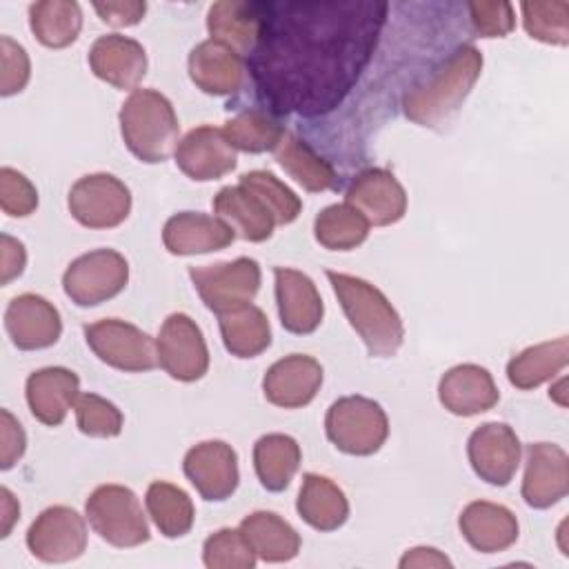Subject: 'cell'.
<instances>
[{
  "label": "cell",
  "instance_id": "6da1fadb",
  "mask_svg": "<svg viewBox=\"0 0 569 569\" xmlns=\"http://www.w3.org/2000/svg\"><path fill=\"white\" fill-rule=\"evenodd\" d=\"M387 2L267 4L249 56L258 93L271 111L322 116L336 109L371 60Z\"/></svg>",
  "mask_w": 569,
  "mask_h": 569
},
{
  "label": "cell",
  "instance_id": "7a4b0ae2",
  "mask_svg": "<svg viewBox=\"0 0 569 569\" xmlns=\"http://www.w3.org/2000/svg\"><path fill=\"white\" fill-rule=\"evenodd\" d=\"M482 71V53L473 44H460L422 82L402 96V113L420 127H440L465 102Z\"/></svg>",
  "mask_w": 569,
  "mask_h": 569
},
{
  "label": "cell",
  "instance_id": "3957f363",
  "mask_svg": "<svg viewBox=\"0 0 569 569\" xmlns=\"http://www.w3.org/2000/svg\"><path fill=\"white\" fill-rule=\"evenodd\" d=\"M327 278L349 325L362 338L369 356H396L405 338V327L389 298L376 284L358 276L327 271Z\"/></svg>",
  "mask_w": 569,
  "mask_h": 569
},
{
  "label": "cell",
  "instance_id": "277c9868",
  "mask_svg": "<svg viewBox=\"0 0 569 569\" xmlns=\"http://www.w3.org/2000/svg\"><path fill=\"white\" fill-rule=\"evenodd\" d=\"M120 133L127 149L142 162H164L178 147V116L167 96L156 89H136L122 102Z\"/></svg>",
  "mask_w": 569,
  "mask_h": 569
},
{
  "label": "cell",
  "instance_id": "5b68a950",
  "mask_svg": "<svg viewBox=\"0 0 569 569\" xmlns=\"http://www.w3.org/2000/svg\"><path fill=\"white\" fill-rule=\"evenodd\" d=\"M325 431L342 453L371 456L385 445L389 436V420L376 400L365 396H345L329 407L325 416Z\"/></svg>",
  "mask_w": 569,
  "mask_h": 569
},
{
  "label": "cell",
  "instance_id": "8992f818",
  "mask_svg": "<svg viewBox=\"0 0 569 569\" xmlns=\"http://www.w3.org/2000/svg\"><path fill=\"white\" fill-rule=\"evenodd\" d=\"M84 513L93 531L113 547L129 549L149 540V525L142 505L129 487H96L87 498Z\"/></svg>",
  "mask_w": 569,
  "mask_h": 569
},
{
  "label": "cell",
  "instance_id": "52a82bcc",
  "mask_svg": "<svg viewBox=\"0 0 569 569\" xmlns=\"http://www.w3.org/2000/svg\"><path fill=\"white\" fill-rule=\"evenodd\" d=\"M129 282V262L116 249H96L71 260L62 289L78 307H96L116 298Z\"/></svg>",
  "mask_w": 569,
  "mask_h": 569
},
{
  "label": "cell",
  "instance_id": "ba28073f",
  "mask_svg": "<svg viewBox=\"0 0 569 569\" xmlns=\"http://www.w3.org/2000/svg\"><path fill=\"white\" fill-rule=\"evenodd\" d=\"M189 278L207 309L220 316L251 305L260 289V264L242 256L229 262L191 267Z\"/></svg>",
  "mask_w": 569,
  "mask_h": 569
},
{
  "label": "cell",
  "instance_id": "9c48e42d",
  "mask_svg": "<svg viewBox=\"0 0 569 569\" xmlns=\"http://www.w3.org/2000/svg\"><path fill=\"white\" fill-rule=\"evenodd\" d=\"M89 349L109 367L140 373L158 365V347L149 333L120 318H104L84 327Z\"/></svg>",
  "mask_w": 569,
  "mask_h": 569
},
{
  "label": "cell",
  "instance_id": "30bf717a",
  "mask_svg": "<svg viewBox=\"0 0 569 569\" xmlns=\"http://www.w3.org/2000/svg\"><path fill=\"white\" fill-rule=\"evenodd\" d=\"M67 204L82 227L111 229L127 220L131 191L111 173H89L73 182Z\"/></svg>",
  "mask_w": 569,
  "mask_h": 569
},
{
  "label": "cell",
  "instance_id": "8fae6325",
  "mask_svg": "<svg viewBox=\"0 0 569 569\" xmlns=\"http://www.w3.org/2000/svg\"><path fill=\"white\" fill-rule=\"evenodd\" d=\"M158 365L180 382L200 380L209 369V349L196 320L187 313H171L158 333Z\"/></svg>",
  "mask_w": 569,
  "mask_h": 569
},
{
  "label": "cell",
  "instance_id": "7c38bea8",
  "mask_svg": "<svg viewBox=\"0 0 569 569\" xmlns=\"http://www.w3.org/2000/svg\"><path fill=\"white\" fill-rule=\"evenodd\" d=\"M29 551L42 562H69L87 547L84 518L64 505L47 507L27 531Z\"/></svg>",
  "mask_w": 569,
  "mask_h": 569
},
{
  "label": "cell",
  "instance_id": "4fadbf2b",
  "mask_svg": "<svg viewBox=\"0 0 569 569\" xmlns=\"http://www.w3.org/2000/svg\"><path fill=\"white\" fill-rule=\"evenodd\" d=\"M520 440L505 422L480 425L467 442V456L476 476L493 487H505L520 465Z\"/></svg>",
  "mask_w": 569,
  "mask_h": 569
},
{
  "label": "cell",
  "instance_id": "5bb4252c",
  "mask_svg": "<svg viewBox=\"0 0 569 569\" xmlns=\"http://www.w3.org/2000/svg\"><path fill=\"white\" fill-rule=\"evenodd\" d=\"M345 202L365 216L373 227L398 222L407 211V191L398 178L380 167L356 173L345 191Z\"/></svg>",
  "mask_w": 569,
  "mask_h": 569
},
{
  "label": "cell",
  "instance_id": "9a60e30c",
  "mask_svg": "<svg viewBox=\"0 0 569 569\" xmlns=\"http://www.w3.org/2000/svg\"><path fill=\"white\" fill-rule=\"evenodd\" d=\"M182 469L196 491L209 502L227 500L238 489V456L224 440H204L191 447Z\"/></svg>",
  "mask_w": 569,
  "mask_h": 569
},
{
  "label": "cell",
  "instance_id": "2e32d148",
  "mask_svg": "<svg viewBox=\"0 0 569 569\" xmlns=\"http://www.w3.org/2000/svg\"><path fill=\"white\" fill-rule=\"evenodd\" d=\"M176 164L198 182L218 180L236 169L238 156L224 131L211 124L191 129L176 147Z\"/></svg>",
  "mask_w": 569,
  "mask_h": 569
},
{
  "label": "cell",
  "instance_id": "e0dca14e",
  "mask_svg": "<svg viewBox=\"0 0 569 569\" xmlns=\"http://www.w3.org/2000/svg\"><path fill=\"white\" fill-rule=\"evenodd\" d=\"M569 491V458L553 442H533L527 447V467L522 478V498L533 509H549Z\"/></svg>",
  "mask_w": 569,
  "mask_h": 569
},
{
  "label": "cell",
  "instance_id": "ac0fdd59",
  "mask_svg": "<svg viewBox=\"0 0 569 569\" xmlns=\"http://www.w3.org/2000/svg\"><path fill=\"white\" fill-rule=\"evenodd\" d=\"M4 327L11 342L22 351L47 349L62 333L58 309L38 293L16 296L4 311Z\"/></svg>",
  "mask_w": 569,
  "mask_h": 569
},
{
  "label": "cell",
  "instance_id": "d6986e66",
  "mask_svg": "<svg viewBox=\"0 0 569 569\" xmlns=\"http://www.w3.org/2000/svg\"><path fill=\"white\" fill-rule=\"evenodd\" d=\"M322 385V365L305 353H291L276 360L264 378V398L282 409H298L309 405Z\"/></svg>",
  "mask_w": 569,
  "mask_h": 569
},
{
  "label": "cell",
  "instance_id": "ffe728a7",
  "mask_svg": "<svg viewBox=\"0 0 569 569\" xmlns=\"http://www.w3.org/2000/svg\"><path fill=\"white\" fill-rule=\"evenodd\" d=\"M273 276L282 327L298 336L313 333L325 316V305L313 280L307 273L289 267H276Z\"/></svg>",
  "mask_w": 569,
  "mask_h": 569
},
{
  "label": "cell",
  "instance_id": "44dd1931",
  "mask_svg": "<svg viewBox=\"0 0 569 569\" xmlns=\"http://www.w3.org/2000/svg\"><path fill=\"white\" fill-rule=\"evenodd\" d=\"M264 2L244 0H220L209 7L207 29L211 40L222 42L238 56H251L260 42L264 29Z\"/></svg>",
  "mask_w": 569,
  "mask_h": 569
},
{
  "label": "cell",
  "instance_id": "7402d4cb",
  "mask_svg": "<svg viewBox=\"0 0 569 569\" xmlns=\"http://www.w3.org/2000/svg\"><path fill=\"white\" fill-rule=\"evenodd\" d=\"M89 67L96 78L116 89H133L147 73L144 47L127 36H100L89 51Z\"/></svg>",
  "mask_w": 569,
  "mask_h": 569
},
{
  "label": "cell",
  "instance_id": "603a6c76",
  "mask_svg": "<svg viewBox=\"0 0 569 569\" xmlns=\"http://www.w3.org/2000/svg\"><path fill=\"white\" fill-rule=\"evenodd\" d=\"M438 398L453 416H476L489 411L500 400V391L485 367L465 362L445 371L438 382Z\"/></svg>",
  "mask_w": 569,
  "mask_h": 569
},
{
  "label": "cell",
  "instance_id": "cb8c5ba5",
  "mask_svg": "<svg viewBox=\"0 0 569 569\" xmlns=\"http://www.w3.org/2000/svg\"><path fill=\"white\" fill-rule=\"evenodd\" d=\"M24 393L33 418L58 427L80 396V380L67 367H42L27 378Z\"/></svg>",
  "mask_w": 569,
  "mask_h": 569
},
{
  "label": "cell",
  "instance_id": "d4e9b609",
  "mask_svg": "<svg viewBox=\"0 0 569 569\" xmlns=\"http://www.w3.org/2000/svg\"><path fill=\"white\" fill-rule=\"evenodd\" d=\"M233 229L218 216L180 211L164 222L162 242L173 256H193L224 249L233 242Z\"/></svg>",
  "mask_w": 569,
  "mask_h": 569
},
{
  "label": "cell",
  "instance_id": "484cf974",
  "mask_svg": "<svg viewBox=\"0 0 569 569\" xmlns=\"http://www.w3.org/2000/svg\"><path fill=\"white\" fill-rule=\"evenodd\" d=\"M460 533L480 553H498L518 540V520L511 509L489 500L469 502L458 518Z\"/></svg>",
  "mask_w": 569,
  "mask_h": 569
},
{
  "label": "cell",
  "instance_id": "4316f807",
  "mask_svg": "<svg viewBox=\"0 0 569 569\" xmlns=\"http://www.w3.org/2000/svg\"><path fill=\"white\" fill-rule=\"evenodd\" d=\"M189 76L200 91L209 96H229L244 82V62L233 49L209 38L191 49Z\"/></svg>",
  "mask_w": 569,
  "mask_h": 569
},
{
  "label": "cell",
  "instance_id": "83f0119b",
  "mask_svg": "<svg viewBox=\"0 0 569 569\" xmlns=\"http://www.w3.org/2000/svg\"><path fill=\"white\" fill-rule=\"evenodd\" d=\"M213 213L224 220L233 233L249 242H262L273 233V218L264 204L242 184L222 187L213 198Z\"/></svg>",
  "mask_w": 569,
  "mask_h": 569
},
{
  "label": "cell",
  "instance_id": "f1b7e54d",
  "mask_svg": "<svg viewBox=\"0 0 569 569\" xmlns=\"http://www.w3.org/2000/svg\"><path fill=\"white\" fill-rule=\"evenodd\" d=\"M296 509L300 518L318 531H336L349 518L345 491L327 476L305 473Z\"/></svg>",
  "mask_w": 569,
  "mask_h": 569
},
{
  "label": "cell",
  "instance_id": "f546056e",
  "mask_svg": "<svg viewBox=\"0 0 569 569\" xmlns=\"http://www.w3.org/2000/svg\"><path fill=\"white\" fill-rule=\"evenodd\" d=\"M240 531L264 562H287L300 551L298 531L273 511H253L244 516Z\"/></svg>",
  "mask_w": 569,
  "mask_h": 569
},
{
  "label": "cell",
  "instance_id": "4dcf8cb0",
  "mask_svg": "<svg viewBox=\"0 0 569 569\" xmlns=\"http://www.w3.org/2000/svg\"><path fill=\"white\" fill-rule=\"evenodd\" d=\"M569 362V340L560 336L522 349L507 365V378L516 389H536L558 376Z\"/></svg>",
  "mask_w": 569,
  "mask_h": 569
},
{
  "label": "cell",
  "instance_id": "1f68e13d",
  "mask_svg": "<svg viewBox=\"0 0 569 569\" xmlns=\"http://www.w3.org/2000/svg\"><path fill=\"white\" fill-rule=\"evenodd\" d=\"M300 445L287 433H267L253 445V467L267 491H282L300 467Z\"/></svg>",
  "mask_w": 569,
  "mask_h": 569
},
{
  "label": "cell",
  "instance_id": "d6a6232c",
  "mask_svg": "<svg viewBox=\"0 0 569 569\" xmlns=\"http://www.w3.org/2000/svg\"><path fill=\"white\" fill-rule=\"evenodd\" d=\"M273 151L278 164L307 191L318 193L336 187V169L296 133L287 131Z\"/></svg>",
  "mask_w": 569,
  "mask_h": 569
},
{
  "label": "cell",
  "instance_id": "836d02e7",
  "mask_svg": "<svg viewBox=\"0 0 569 569\" xmlns=\"http://www.w3.org/2000/svg\"><path fill=\"white\" fill-rule=\"evenodd\" d=\"M220 333L227 351L236 358H256L271 345V327L256 305L220 313Z\"/></svg>",
  "mask_w": 569,
  "mask_h": 569
},
{
  "label": "cell",
  "instance_id": "e575fe53",
  "mask_svg": "<svg viewBox=\"0 0 569 569\" xmlns=\"http://www.w3.org/2000/svg\"><path fill=\"white\" fill-rule=\"evenodd\" d=\"M29 27L38 42L62 49L76 42L82 29V11L71 0H40L29 7Z\"/></svg>",
  "mask_w": 569,
  "mask_h": 569
},
{
  "label": "cell",
  "instance_id": "d590c367",
  "mask_svg": "<svg viewBox=\"0 0 569 569\" xmlns=\"http://www.w3.org/2000/svg\"><path fill=\"white\" fill-rule=\"evenodd\" d=\"M144 502L153 525L160 529L162 536L180 538L191 531L196 509L184 489L164 480H156L149 485Z\"/></svg>",
  "mask_w": 569,
  "mask_h": 569
},
{
  "label": "cell",
  "instance_id": "8d00e7d4",
  "mask_svg": "<svg viewBox=\"0 0 569 569\" xmlns=\"http://www.w3.org/2000/svg\"><path fill=\"white\" fill-rule=\"evenodd\" d=\"M369 222L351 204H329L313 220L316 240L331 251H349L362 244L369 236Z\"/></svg>",
  "mask_w": 569,
  "mask_h": 569
},
{
  "label": "cell",
  "instance_id": "74e56055",
  "mask_svg": "<svg viewBox=\"0 0 569 569\" xmlns=\"http://www.w3.org/2000/svg\"><path fill=\"white\" fill-rule=\"evenodd\" d=\"M222 131L227 140L233 144V149H240L247 153L273 151L282 140V136L287 133L284 127L262 109L240 111L238 116L224 122Z\"/></svg>",
  "mask_w": 569,
  "mask_h": 569
},
{
  "label": "cell",
  "instance_id": "f35d334b",
  "mask_svg": "<svg viewBox=\"0 0 569 569\" xmlns=\"http://www.w3.org/2000/svg\"><path fill=\"white\" fill-rule=\"evenodd\" d=\"M244 189H249L271 213L276 224H289L300 216L302 202L300 198L284 184L280 182L271 171L256 169L247 171L240 176V182Z\"/></svg>",
  "mask_w": 569,
  "mask_h": 569
},
{
  "label": "cell",
  "instance_id": "ab89813d",
  "mask_svg": "<svg viewBox=\"0 0 569 569\" xmlns=\"http://www.w3.org/2000/svg\"><path fill=\"white\" fill-rule=\"evenodd\" d=\"M522 22L533 40L565 47L569 42V2H522Z\"/></svg>",
  "mask_w": 569,
  "mask_h": 569
},
{
  "label": "cell",
  "instance_id": "60d3db41",
  "mask_svg": "<svg viewBox=\"0 0 569 569\" xmlns=\"http://www.w3.org/2000/svg\"><path fill=\"white\" fill-rule=\"evenodd\" d=\"M256 558V551L240 529H218L202 547V560L209 569H251Z\"/></svg>",
  "mask_w": 569,
  "mask_h": 569
},
{
  "label": "cell",
  "instance_id": "b9f144b4",
  "mask_svg": "<svg viewBox=\"0 0 569 569\" xmlns=\"http://www.w3.org/2000/svg\"><path fill=\"white\" fill-rule=\"evenodd\" d=\"M76 422L84 436L91 438H116L122 431V411L98 393H80L76 405Z\"/></svg>",
  "mask_w": 569,
  "mask_h": 569
},
{
  "label": "cell",
  "instance_id": "7bdbcfd3",
  "mask_svg": "<svg viewBox=\"0 0 569 569\" xmlns=\"http://www.w3.org/2000/svg\"><path fill=\"white\" fill-rule=\"evenodd\" d=\"M0 207L11 218H24L38 207V191L33 182L18 169H0Z\"/></svg>",
  "mask_w": 569,
  "mask_h": 569
},
{
  "label": "cell",
  "instance_id": "ee69618b",
  "mask_svg": "<svg viewBox=\"0 0 569 569\" xmlns=\"http://www.w3.org/2000/svg\"><path fill=\"white\" fill-rule=\"evenodd\" d=\"M0 60H2V73H0V93L13 96L20 93L31 76V62L22 44H18L13 38L2 36L0 38Z\"/></svg>",
  "mask_w": 569,
  "mask_h": 569
},
{
  "label": "cell",
  "instance_id": "f6af8a7d",
  "mask_svg": "<svg viewBox=\"0 0 569 569\" xmlns=\"http://www.w3.org/2000/svg\"><path fill=\"white\" fill-rule=\"evenodd\" d=\"M469 18L476 33H480L482 38H502L516 24L513 7L509 2H471Z\"/></svg>",
  "mask_w": 569,
  "mask_h": 569
},
{
  "label": "cell",
  "instance_id": "bcb514c9",
  "mask_svg": "<svg viewBox=\"0 0 569 569\" xmlns=\"http://www.w3.org/2000/svg\"><path fill=\"white\" fill-rule=\"evenodd\" d=\"M27 449V436L9 409H0V467L11 469Z\"/></svg>",
  "mask_w": 569,
  "mask_h": 569
},
{
  "label": "cell",
  "instance_id": "7dc6e473",
  "mask_svg": "<svg viewBox=\"0 0 569 569\" xmlns=\"http://www.w3.org/2000/svg\"><path fill=\"white\" fill-rule=\"evenodd\" d=\"M93 9L111 27H131L142 20L147 4L140 0H127V2L120 0V2H96Z\"/></svg>",
  "mask_w": 569,
  "mask_h": 569
},
{
  "label": "cell",
  "instance_id": "c3c4849f",
  "mask_svg": "<svg viewBox=\"0 0 569 569\" xmlns=\"http://www.w3.org/2000/svg\"><path fill=\"white\" fill-rule=\"evenodd\" d=\"M27 264V251L24 244L9 233L0 236V282L9 284L13 278H18L24 271Z\"/></svg>",
  "mask_w": 569,
  "mask_h": 569
},
{
  "label": "cell",
  "instance_id": "681fc988",
  "mask_svg": "<svg viewBox=\"0 0 569 569\" xmlns=\"http://www.w3.org/2000/svg\"><path fill=\"white\" fill-rule=\"evenodd\" d=\"M400 567H451V560L433 547H413L400 558Z\"/></svg>",
  "mask_w": 569,
  "mask_h": 569
},
{
  "label": "cell",
  "instance_id": "f907efd6",
  "mask_svg": "<svg viewBox=\"0 0 569 569\" xmlns=\"http://www.w3.org/2000/svg\"><path fill=\"white\" fill-rule=\"evenodd\" d=\"M18 518H20V505L16 496L7 487H0V536L2 538L11 533V527L16 525Z\"/></svg>",
  "mask_w": 569,
  "mask_h": 569
}]
</instances>
